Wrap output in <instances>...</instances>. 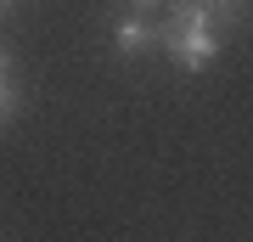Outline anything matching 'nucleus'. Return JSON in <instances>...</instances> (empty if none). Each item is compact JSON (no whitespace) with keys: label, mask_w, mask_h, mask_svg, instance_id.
Instances as JSON below:
<instances>
[{"label":"nucleus","mask_w":253,"mask_h":242,"mask_svg":"<svg viewBox=\"0 0 253 242\" xmlns=\"http://www.w3.org/2000/svg\"><path fill=\"white\" fill-rule=\"evenodd\" d=\"M11 113V79H6V56H0V118Z\"/></svg>","instance_id":"nucleus-3"},{"label":"nucleus","mask_w":253,"mask_h":242,"mask_svg":"<svg viewBox=\"0 0 253 242\" xmlns=\"http://www.w3.org/2000/svg\"><path fill=\"white\" fill-rule=\"evenodd\" d=\"M152 40H158V28L146 23V17H124V23L113 28V45H118V51H124V56L146 51V45H152Z\"/></svg>","instance_id":"nucleus-2"},{"label":"nucleus","mask_w":253,"mask_h":242,"mask_svg":"<svg viewBox=\"0 0 253 242\" xmlns=\"http://www.w3.org/2000/svg\"><path fill=\"white\" fill-rule=\"evenodd\" d=\"M236 6H242V0H208V6H203V11H208V17H214V11H225V17H231V11H236Z\"/></svg>","instance_id":"nucleus-4"},{"label":"nucleus","mask_w":253,"mask_h":242,"mask_svg":"<svg viewBox=\"0 0 253 242\" xmlns=\"http://www.w3.org/2000/svg\"><path fill=\"white\" fill-rule=\"evenodd\" d=\"M0 6H6V0H0Z\"/></svg>","instance_id":"nucleus-6"},{"label":"nucleus","mask_w":253,"mask_h":242,"mask_svg":"<svg viewBox=\"0 0 253 242\" xmlns=\"http://www.w3.org/2000/svg\"><path fill=\"white\" fill-rule=\"evenodd\" d=\"M135 6H152V0H135Z\"/></svg>","instance_id":"nucleus-5"},{"label":"nucleus","mask_w":253,"mask_h":242,"mask_svg":"<svg viewBox=\"0 0 253 242\" xmlns=\"http://www.w3.org/2000/svg\"><path fill=\"white\" fill-rule=\"evenodd\" d=\"M158 40H163V51H169L186 73L208 68V62L219 56V28H214V17H208L197 0H180V6H174V17L158 28Z\"/></svg>","instance_id":"nucleus-1"}]
</instances>
